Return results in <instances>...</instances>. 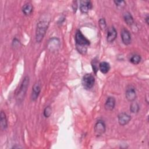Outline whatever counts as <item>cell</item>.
Masks as SVG:
<instances>
[{
	"mask_svg": "<svg viewBox=\"0 0 149 149\" xmlns=\"http://www.w3.org/2000/svg\"><path fill=\"white\" fill-rule=\"evenodd\" d=\"M75 41L76 48L79 52L84 55L87 52V47L90 45V41L84 37L80 30H77L75 35Z\"/></svg>",
	"mask_w": 149,
	"mask_h": 149,
	"instance_id": "cell-1",
	"label": "cell"
},
{
	"mask_svg": "<svg viewBox=\"0 0 149 149\" xmlns=\"http://www.w3.org/2000/svg\"><path fill=\"white\" fill-rule=\"evenodd\" d=\"M48 27V22L47 21H40L37 24L36 32V40L38 42H40L43 39L46 31Z\"/></svg>",
	"mask_w": 149,
	"mask_h": 149,
	"instance_id": "cell-2",
	"label": "cell"
},
{
	"mask_svg": "<svg viewBox=\"0 0 149 149\" xmlns=\"http://www.w3.org/2000/svg\"><path fill=\"white\" fill-rule=\"evenodd\" d=\"M95 83L94 77L91 74H86L82 79V85L85 89L91 88Z\"/></svg>",
	"mask_w": 149,
	"mask_h": 149,
	"instance_id": "cell-3",
	"label": "cell"
},
{
	"mask_svg": "<svg viewBox=\"0 0 149 149\" xmlns=\"http://www.w3.org/2000/svg\"><path fill=\"white\" fill-rule=\"evenodd\" d=\"M29 77L28 76H26L24 78V79L22 83V84L20 87V88L19 90V91L17 93V98L19 100L23 99V98L24 97V96L26 94L27 87L29 86Z\"/></svg>",
	"mask_w": 149,
	"mask_h": 149,
	"instance_id": "cell-4",
	"label": "cell"
},
{
	"mask_svg": "<svg viewBox=\"0 0 149 149\" xmlns=\"http://www.w3.org/2000/svg\"><path fill=\"white\" fill-rule=\"evenodd\" d=\"M106 127L105 123L101 120H98L94 126V132L97 136H100L104 134L105 132Z\"/></svg>",
	"mask_w": 149,
	"mask_h": 149,
	"instance_id": "cell-5",
	"label": "cell"
},
{
	"mask_svg": "<svg viewBox=\"0 0 149 149\" xmlns=\"http://www.w3.org/2000/svg\"><path fill=\"white\" fill-rule=\"evenodd\" d=\"M125 96L126 99L130 102L133 101L135 100L136 97V93L135 88L132 86H129L126 88Z\"/></svg>",
	"mask_w": 149,
	"mask_h": 149,
	"instance_id": "cell-6",
	"label": "cell"
},
{
	"mask_svg": "<svg viewBox=\"0 0 149 149\" xmlns=\"http://www.w3.org/2000/svg\"><path fill=\"white\" fill-rule=\"evenodd\" d=\"M118 122L119 125L121 126H125L130 121L131 117L127 113L122 112L119 114L118 116Z\"/></svg>",
	"mask_w": 149,
	"mask_h": 149,
	"instance_id": "cell-7",
	"label": "cell"
},
{
	"mask_svg": "<svg viewBox=\"0 0 149 149\" xmlns=\"http://www.w3.org/2000/svg\"><path fill=\"white\" fill-rule=\"evenodd\" d=\"M92 8V3L90 1L83 0L80 1V10L83 13H87Z\"/></svg>",
	"mask_w": 149,
	"mask_h": 149,
	"instance_id": "cell-8",
	"label": "cell"
},
{
	"mask_svg": "<svg viewBox=\"0 0 149 149\" xmlns=\"http://www.w3.org/2000/svg\"><path fill=\"white\" fill-rule=\"evenodd\" d=\"M121 38L122 42L125 45H129L131 42V36L129 31L125 29H123L121 31Z\"/></svg>",
	"mask_w": 149,
	"mask_h": 149,
	"instance_id": "cell-9",
	"label": "cell"
},
{
	"mask_svg": "<svg viewBox=\"0 0 149 149\" xmlns=\"http://www.w3.org/2000/svg\"><path fill=\"white\" fill-rule=\"evenodd\" d=\"M117 31L113 27H111L108 29L107 32V40L108 42H113L116 38Z\"/></svg>",
	"mask_w": 149,
	"mask_h": 149,
	"instance_id": "cell-10",
	"label": "cell"
},
{
	"mask_svg": "<svg viewBox=\"0 0 149 149\" xmlns=\"http://www.w3.org/2000/svg\"><path fill=\"white\" fill-rule=\"evenodd\" d=\"M32 94H31V98L32 100L35 101L37 99L40 91H41V86L39 82L36 83L32 88Z\"/></svg>",
	"mask_w": 149,
	"mask_h": 149,
	"instance_id": "cell-11",
	"label": "cell"
},
{
	"mask_svg": "<svg viewBox=\"0 0 149 149\" xmlns=\"http://www.w3.org/2000/svg\"><path fill=\"white\" fill-rule=\"evenodd\" d=\"M115 105V99L113 97H109L104 105V108L106 111H112Z\"/></svg>",
	"mask_w": 149,
	"mask_h": 149,
	"instance_id": "cell-12",
	"label": "cell"
},
{
	"mask_svg": "<svg viewBox=\"0 0 149 149\" xmlns=\"http://www.w3.org/2000/svg\"><path fill=\"white\" fill-rule=\"evenodd\" d=\"M59 40L58 38H53L50 41H49L48 44V47L51 51H53L55 49H56L57 47H59Z\"/></svg>",
	"mask_w": 149,
	"mask_h": 149,
	"instance_id": "cell-13",
	"label": "cell"
},
{
	"mask_svg": "<svg viewBox=\"0 0 149 149\" xmlns=\"http://www.w3.org/2000/svg\"><path fill=\"white\" fill-rule=\"evenodd\" d=\"M33 10V6L30 2L25 3L22 8V12L25 15H30Z\"/></svg>",
	"mask_w": 149,
	"mask_h": 149,
	"instance_id": "cell-14",
	"label": "cell"
},
{
	"mask_svg": "<svg viewBox=\"0 0 149 149\" xmlns=\"http://www.w3.org/2000/svg\"><path fill=\"white\" fill-rule=\"evenodd\" d=\"M99 69L101 73L106 74L110 70V65L107 62H102L99 64Z\"/></svg>",
	"mask_w": 149,
	"mask_h": 149,
	"instance_id": "cell-15",
	"label": "cell"
},
{
	"mask_svg": "<svg viewBox=\"0 0 149 149\" xmlns=\"http://www.w3.org/2000/svg\"><path fill=\"white\" fill-rule=\"evenodd\" d=\"M0 123H1V127L2 130H5L7 127L8 123H7V119L6 116L4 112L1 111L0 113Z\"/></svg>",
	"mask_w": 149,
	"mask_h": 149,
	"instance_id": "cell-16",
	"label": "cell"
},
{
	"mask_svg": "<svg viewBox=\"0 0 149 149\" xmlns=\"http://www.w3.org/2000/svg\"><path fill=\"white\" fill-rule=\"evenodd\" d=\"M123 17H124V20L127 24H128L129 26H131L132 24H133V23L134 22L133 18L129 12H126L124 14Z\"/></svg>",
	"mask_w": 149,
	"mask_h": 149,
	"instance_id": "cell-17",
	"label": "cell"
},
{
	"mask_svg": "<svg viewBox=\"0 0 149 149\" xmlns=\"http://www.w3.org/2000/svg\"><path fill=\"white\" fill-rule=\"evenodd\" d=\"M141 61V56L139 55H133L130 59V62L134 65L139 64Z\"/></svg>",
	"mask_w": 149,
	"mask_h": 149,
	"instance_id": "cell-18",
	"label": "cell"
},
{
	"mask_svg": "<svg viewBox=\"0 0 149 149\" xmlns=\"http://www.w3.org/2000/svg\"><path fill=\"white\" fill-rule=\"evenodd\" d=\"M140 107L137 102H132L130 106V110L132 113H137Z\"/></svg>",
	"mask_w": 149,
	"mask_h": 149,
	"instance_id": "cell-19",
	"label": "cell"
},
{
	"mask_svg": "<svg viewBox=\"0 0 149 149\" xmlns=\"http://www.w3.org/2000/svg\"><path fill=\"white\" fill-rule=\"evenodd\" d=\"M98 24H99V26H100V29L102 30H104L106 29V28H107V24H106L105 20L104 18H101V19H100L99 20Z\"/></svg>",
	"mask_w": 149,
	"mask_h": 149,
	"instance_id": "cell-20",
	"label": "cell"
},
{
	"mask_svg": "<svg viewBox=\"0 0 149 149\" xmlns=\"http://www.w3.org/2000/svg\"><path fill=\"white\" fill-rule=\"evenodd\" d=\"M51 113H52V109H51V107H49V106L46 107L44 110V116L46 118H48L51 115Z\"/></svg>",
	"mask_w": 149,
	"mask_h": 149,
	"instance_id": "cell-21",
	"label": "cell"
},
{
	"mask_svg": "<svg viewBox=\"0 0 149 149\" xmlns=\"http://www.w3.org/2000/svg\"><path fill=\"white\" fill-rule=\"evenodd\" d=\"M114 3L118 8H123L126 5V2L124 1H114Z\"/></svg>",
	"mask_w": 149,
	"mask_h": 149,
	"instance_id": "cell-22",
	"label": "cell"
},
{
	"mask_svg": "<svg viewBox=\"0 0 149 149\" xmlns=\"http://www.w3.org/2000/svg\"><path fill=\"white\" fill-rule=\"evenodd\" d=\"M91 65H92V67H93V70L94 71V73L96 74L97 72L98 71V69L97 61V60H95V59H93V61H92V62H91Z\"/></svg>",
	"mask_w": 149,
	"mask_h": 149,
	"instance_id": "cell-23",
	"label": "cell"
},
{
	"mask_svg": "<svg viewBox=\"0 0 149 149\" xmlns=\"http://www.w3.org/2000/svg\"><path fill=\"white\" fill-rule=\"evenodd\" d=\"M77 2L75 1V5L73 4V9L74 10V12H76V9H77Z\"/></svg>",
	"mask_w": 149,
	"mask_h": 149,
	"instance_id": "cell-24",
	"label": "cell"
},
{
	"mask_svg": "<svg viewBox=\"0 0 149 149\" xmlns=\"http://www.w3.org/2000/svg\"><path fill=\"white\" fill-rule=\"evenodd\" d=\"M146 22H147V24H148V16H147L146 17Z\"/></svg>",
	"mask_w": 149,
	"mask_h": 149,
	"instance_id": "cell-25",
	"label": "cell"
}]
</instances>
